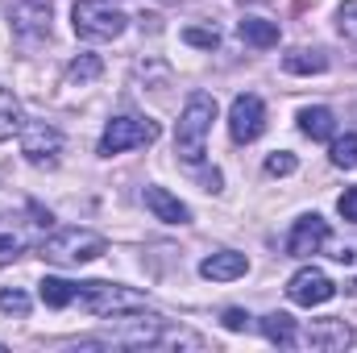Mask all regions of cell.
<instances>
[{"label":"cell","instance_id":"277c9868","mask_svg":"<svg viewBox=\"0 0 357 353\" xmlns=\"http://www.w3.org/2000/svg\"><path fill=\"white\" fill-rule=\"evenodd\" d=\"M108 250V241L91 229H59L42 241V258L54 266H79V262H96Z\"/></svg>","mask_w":357,"mask_h":353},{"label":"cell","instance_id":"4fadbf2b","mask_svg":"<svg viewBox=\"0 0 357 353\" xmlns=\"http://www.w3.org/2000/svg\"><path fill=\"white\" fill-rule=\"evenodd\" d=\"M146 208L154 212V220H167V225H187L191 220V208L178 200V195H171L167 187H146Z\"/></svg>","mask_w":357,"mask_h":353},{"label":"cell","instance_id":"ac0fdd59","mask_svg":"<svg viewBox=\"0 0 357 353\" xmlns=\"http://www.w3.org/2000/svg\"><path fill=\"white\" fill-rule=\"evenodd\" d=\"M38 295H42L46 308H67V303H75V283H67V278H42Z\"/></svg>","mask_w":357,"mask_h":353},{"label":"cell","instance_id":"ba28073f","mask_svg":"<svg viewBox=\"0 0 357 353\" xmlns=\"http://www.w3.org/2000/svg\"><path fill=\"white\" fill-rule=\"evenodd\" d=\"M229 133H233V142H241V146L258 142V137L266 133V104H262L258 96H237L233 108H229Z\"/></svg>","mask_w":357,"mask_h":353},{"label":"cell","instance_id":"5b68a950","mask_svg":"<svg viewBox=\"0 0 357 353\" xmlns=\"http://www.w3.org/2000/svg\"><path fill=\"white\" fill-rule=\"evenodd\" d=\"M158 142V125L146 121V117H112L104 125V137H100V154L112 158V154H125V150H137V146H150Z\"/></svg>","mask_w":357,"mask_h":353},{"label":"cell","instance_id":"d6986e66","mask_svg":"<svg viewBox=\"0 0 357 353\" xmlns=\"http://www.w3.org/2000/svg\"><path fill=\"white\" fill-rule=\"evenodd\" d=\"M13 133H21V104L8 88H0V142H8Z\"/></svg>","mask_w":357,"mask_h":353},{"label":"cell","instance_id":"6da1fadb","mask_svg":"<svg viewBox=\"0 0 357 353\" xmlns=\"http://www.w3.org/2000/svg\"><path fill=\"white\" fill-rule=\"evenodd\" d=\"M212 121H216V100L208 91H191L187 104H183V112H178V129H175V154L187 167H199L204 163Z\"/></svg>","mask_w":357,"mask_h":353},{"label":"cell","instance_id":"8fae6325","mask_svg":"<svg viewBox=\"0 0 357 353\" xmlns=\"http://www.w3.org/2000/svg\"><path fill=\"white\" fill-rule=\"evenodd\" d=\"M324 246H328V220H324V216H316V212L299 216V220H295V229H291V237H287V254L307 258V254H320Z\"/></svg>","mask_w":357,"mask_h":353},{"label":"cell","instance_id":"2e32d148","mask_svg":"<svg viewBox=\"0 0 357 353\" xmlns=\"http://www.w3.org/2000/svg\"><path fill=\"white\" fill-rule=\"evenodd\" d=\"M237 33H241L250 46H258V50L278 46V25H274V21H266V17H245V21L237 25Z\"/></svg>","mask_w":357,"mask_h":353},{"label":"cell","instance_id":"9c48e42d","mask_svg":"<svg viewBox=\"0 0 357 353\" xmlns=\"http://www.w3.org/2000/svg\"><path fill=\"white\" fill-rule=\"evenodd\" d=\"M287 295H291V303H299V308H320V303H328V299L337 295V283H333L324 270L303 266V270H295V274H291Z\"/></svg>","mask_w":357,"mask_h":353},{"label":"cell","instance_id":"83f0119b","mask_svg":"<svg viewBox=\"0 0 357 353\" xmlns=\"http://www.w3.org/2000/svg\"><path fill=\"white\" fill-rule=\"evenodd\" d=\"M337 212H341V216H345L349 225H357V187H349V191H345V195L337 200Z\"/></svg>","mask_w":357,"mask_h":353},{"label":"cell","instance_id":"e0dca14e","mask_svg":"<svg viewBox=\"0 0 357 353\" xmlns=\"http://www.w3.org/2000/svg\"><path fill=\"white\" fill-rule=\"evenodd\" d=\"M262 337L282 345V350H291L295 345V320L287 312H270V316H262Z\"/></svg>","mask_w":357,"mask_h":353},{"label":"cell","instance_id":"f1b7e54d","mask_svg":"<svg viewBox=\"0 0 357 353\" xmlns=\"http://www.w3.org/2000/svg\"><path fill=\"white\" fill-rule=\"evenodd\" d=\"M0 350H4V345H0Z\"/></svg>","mask_w":357,"mask_h":353},{"label":"cell","instance_id":"d4e9b609","mask_svg":"<svg viewBox=\"0 0 357 353\" xmlns=\"http://www.w3.org/2000/svg\"><path fill=\"white\" fill-rule=\"evenodd\" d=\"M291 171H295V154L278 150V154H270L266 158V175H291Z\"/></svg>","mask_w":357,"mask_h":353},{"label":"cell","instance_id":"603a6c76","mask_svg":"<svg viewBox=\"0 0 357 353\" xmlns=\"http://www.w3.org/2000/svg\"><path fill=\"white\" fill-rule=\"evenodd\" d=\"M337 29H341V33L357 46V0H349V4H341V8H337Z\"/></svg>","mask_w":357,"mask_h":353},{"label":"cell","instance_id":"8992f818","mask_svg":"<svg viewBox=\"0 0 357 353\" xmlns=\"http://www.w3.org/2000/svg\"><path fill=\"white\" fill-rule=\"evenodd\" d=\"M0 4H4L8 29H13L21 42H42V38H50V17H54V4H50V0H0Z\"/></svg>","mask_w":357,"mask_h":353},{"label":"cell","instance_id":"cb8c5ba5","mask_svg":"<svg viewBox=\"0 0 357 353\" xmlns=\"http://www.w3.org/2000/svg\"><path fill=\"white\" fill-rule=\"evenodd\" d=\"M183 38H187L191 46H204V50H216V46H220V33H216V29H195V25H191V29H183Z\"/></svg>","mask_w":357,"mask_h":353},{"label":"cell","instance_id":"52a82bcc","mask_svg":"<svg viewBox=\"0 0 357 353\" xmlns=\"http://www.w3.org/2000/svg\"><path fill=\"white\" fill-rule=\"evenodd\" d=\"M21 154L25 163L33 167H59V154H63V133L46 121H33V125H21Z\"/></svg>","mask_w":357,"mask_h":353},{"label":"cell","instance_id":"9a60e30c","mask_svg":"<svg viewBox=\"0 0 357 353\" xmlns=\"http://www.w3.org/2000/svg\"><path fill=\"white\" fill-rule=\"evenodd\" d=\"M282 71L287 75H320V71H328V59L320 50H287L282 54Z\"/></svg>","mask_w":357,"mask_h":353},{"label":"cell","instance_id":"7402d4cb","mask_svg":"<svg viewBox=\"0 0 357 353\" xmlns=\"http://www.w3.org/2000/svg\"><path fill=\"white\" fill-rule=\"evenodd\" d=\"M0 312L25 316V312H29V295H25L21 287H0Z\"/></svg>","mask_w":357,"mask_h":353},{"label":"cell","instance_id":"44dd1931","mask_svg":"<svg viewBox=\"0 0 357 353\" xmlns=\"http://www.w3.org/2000/svg\"><path fill=\"white\" fill-rule=\"evenodd\" d=\"M100 71H104V63L96 59V54H79L71 67H67V84H91V80H100Z\"/></svg>","mask_w":357,"mask_h":353},{"label":"cell","instance_id":"484cf974","mask_svg":"<svg viewBox=\"0 0 357 353\" xmlns=\"http://www.w3.org/2000/svg\"><path fill=\"white\" fill-rule=\"evenodd\" d=\"M220 320H225V329H229V333H245V329H250V312H241V308H229Z\"/></svg>","mask_w":357,"mask_h":353},{"label":"cell","instance_id":"4316f807","mask_svg":"<svg viewBox=\"0 0 357 353\" xmlns=\"http://www.w3.org/2000/svg\"><path fill=\"white\" fill-rule=\"evenodd\" d=\"M17 254H21V237H13V233H0V266H8Z\"/></svg>","mask_w":357,"mask_h":353},{"label":"cell","instance_id":"7c38bea8","mask_svg":"<svg viewBox=\"0 0 357 353\" xmlns=\"http://www.w3.org/2000/svg\"><path fill=\"white\" fill-rule=\"evenodd\" d=\"M245 270H250V258L237 254V250H220V254H208V258L199 262V274L212 278V283H233V278H241Z\"/></svg>","mask_w":357,"mask_h":353},{"label":"cell","instance_id":"30bf717a","mask_svg":"<svg viewBox=\"0 0 357 353\" xmlns=\"http://www.w3.org/2000/svg\"><path fill=\"white\" fill-rule=\"evenodd\" d=\"M295 345H307V350H324V353H337V350H349L354 345V329L337 316L328 320H312L303 333H295Z\"/></svg>","mask_w":357,"mask_h":353},{"label":"cell","instance_id":"3957f363","mask_svg":"<svg viewBox=\"0 0 357 353\" xmlns=\"http://www.w3.org/2000/svg\"><path fill=\"white\" fill-rule=\"evenodd\" d=\"M71 25L84 42H116L129 25V17L112 4V0H75L71 8Z\"/></svg>","mask_w":357,"mask_h":353},{"label":"cell","instance_id":"5bb4252c","mask_svg":"<svg viewBox=\"0 0 357 353\" xmlns=\"http://www.w3.org/2000/svg\"><path fill=\"white\" fill-rule=\"evenodd\" d=\"M299 129L312 137V142H333L337 137V117L333 108H299Z\"/></svg>","mask_w":357,"mask_h":353},{"label":"cell","instance_id":"7a4b0ae2","mask_svg":"<svg viewBox=\"0 0 357 353\" xmlns=\"http://www.w3.org/2000/svg\"><path fill=\"white\" fill-rule=\"evenodd\" d=\"M75 303H84L91 316H129V312H142L146 308V295L133 291V287H121V283H75Z\"/></svg>","mask_w":357,"mask_h":353},{"label":"cell","instance_id":"ffe728a7","mask_svg":"<svg viewBox=\"0 0 357 353\" xmlns=\"http://www.w3.org/2000/svg\"><path fill=\"white\" fill-rule=\"evenodd\" d=\"M328 158H333V167H341V171H357V133L333 137V146H328Z\"/></svg>","mask_w":357,"mask_h":353}]
</instances>
